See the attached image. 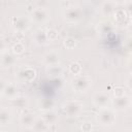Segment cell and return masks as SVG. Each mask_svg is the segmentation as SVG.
<instances>
[{
	"label": "cell",
	"instance_id": "5b68a950",
	"mask_svg": "<svg viewBox=\"0 0 132 132\" xmlns=\"http://www.w3.org/2000/svg\"><path fill=\"white\" fill-rule=\"evenodd\" d=\"M110 101V96L108 93L106 92H97L94 97H93V103L98 107V108H102V107H107L108 103Z\"/></svg>",
	"mask_w": 132,
	"mask_h": 132
},
{
	"label": "cell",
	"instance_id": "ba28073f",
	"mask_svg": "<svg viewBox=\"0 0 132 132\" xmlns=\"http://www.w3.org/2000/svg\"><path fill=\"white\" fill-rule=\"evenodd\" d=\"M112 105L114 107V109L117 110H125L127 109L130 105H131V99L125 95L123 96H119V97H116L112 101Z\"/></svg>",
	"mask_w": 132,
	"mask_h": 132
},
{
	"label": "cell",
	"instance_id": "8992f818",
	"mask_svg": "<svg viewBox=\"0 0 132 132\" xmlns=\"http://www.w3.org/2000/svg\"><path fill=\"white\" fill-rule=\"evenodd\" d=\"M1 93H2V95H3L4 97L13 100L14 98L18 97V88H16V86H15L13 82L7 81L6 84H4V85L2 86Z\"/></svg>",
	"mask_w": 132,
	"mask_h": 132
},
{
	"label": "cell",
	"instance_id": "7a4b0ae2",
	"mask_svg": "<svg viewBox=\"0 0 132 132\" xmlns=\"http://www.w3.org/2000/svg\"><path fill=\"white\" fill-rule=\"evenodd\" d=\"M36 76V71L34 68L29 67V66H24L21 67L16 72H15V77L16 79L22 82V84H28L31 82Z\"/></svg>",
	"mask_w": 132,
	"mask_h": 132
},
{
	"label": "cell",
	"instance_id": "e0dca14e",
	"mask_svg": "<svg viewBox=\"0 0 132 132\" xmlns=\"http://www.w3.org/2000/svg\"><path fill=\"white\" fill-rule=\"evenodd\" d=\"M32 129L36 131H46L50 129V125H47L43 119H36Z\"/></svg>",
	"mask_w": 132,
	"mask_h": 132
},
{
	"label": "cell",
	"instance_id": "52a82bcc",
	"mask_svg": "<svg viewBox=\"0 0 132 132\" xmlns=\"http://www.w3.org/2000/svg\"><path fill=\"white\" fill-rule=\"evenodd\" d=\"M36 121L35 114L30 110H25L20 116V123L25 128H32Z\"/></svg>",
	"mask_w": 132,
	"mask_h": 132
},
{
	"label": "cell",
	"instance_id": "44dd1931",
	"mask_svg": "<svg viewBox=\"0 0 132 132\" xmlns=\"http://www.w3.org/2000/svg\"><path fill=\"white\" fill-rule=\"evenodd\" d=\"M24 51H25V46L22 42H16L12 46V53L14 55H21V54H23Z\"/></svg>",
	"mask_w": 132,
	"mask_h": 132
},
{
	"label": "cell",
	"instance_id": "5bb4252c",
	"mask_svg": "<svg viewBox=\"0 0 132 132\" xmlns=\"http://www.w3.org/2000/svg\"><path fill=\"white\" fill-rule=\"evenodd\" d=\"M116 7H117L116 3H114L113 1H111V0H108V1H105V2L102 4V6H101V11H102V13H104V14H106V15H109V14L114 13V11L117 10Z\"/></svg>",
	"mask_w": 132,
	"mask_h": 132
},
{
	"label": "cell",
	"instance_id": "8fae6325",
	"mask_svg": "<svg viewBox=\"0 0 132 132\" xmlns=\"http://www.w3.org/2000/svg\"><path fill=\"white\" fill-rule=\"evenodd\" d=\"M12 26L19 32H24L29 28V21L25 16H15L12 19Z\"/></svg>",
	"mask_w": 132,
	"mask_h": 132
},
{
	"label": "cell",
	"instance_id": "f546056e",
	"mask_svg": "<svg viewBox=\"0 0 132 132\" xmlns=\"http://www.w3.org/2000/svg\"><path fill=\"white\" fill-rule=\"evenodd\" d=\"M127 47H128V50L132 51V39H129V40H128V42H127Z\"/></svg>",
	"mask_w": 132,
	"mask_h": 132
},
{
	"label": "cell",
	"instance_id": "d6986e66",
	"mask_svg": "<svg viewBox=\"0 0 132 132\" xmlns=\"http://www.w3.org/2000/svg\"><path fill=\"white\" fill-rule=\"evenodd\" d=\"M9 118H10V113H9L8 109L2 108L1 111H0V123H1V125H6L8 123Z\"/></svg>",
	"mask_w": 132,
	"mask_h": 132
},
{
	"label": "cell",
	"instance_id": "9c48e42d",
	"mask_svg": "<svg viewBox=\"0 0 132 132\" xmlns=\"http://www.w3.org/2000/svg\"><path fill=\"white\" fill-rule=\"evenodd\" d=\"M31 18L32 20L37 23V24H43L47 21L48 19V14L46 12L45 9L41 8V7H38V8H35L32 10L31 12Z\"/></svg>",
	"mask_w": 132,
	"mask_h": 132
},
{
	"label": "cell",
	"instance_id": "4fadbf2b",
	"mask_svg": "<svg viewBox=\"0 0 132 132\" xmlns=\"http://www.w3.org/2000/svg\"><path fill=\"white\" fill-rule=\"evenodd\" d=\"M15 57L13 54H10L8 52L6 53H3L2 56H1V64L4 68H7V67H10L12 66L14 63H15Z\"/></svg>",
	"mask_w": 132,
	"mask_h": 132
},
{
	"label": "cell",
	"instance_id": "3957f363",
	"mask_svg": "<svg viewBox=\"0 0 132 132\" xmlns=\"http://www.w3.org/2000/svg\"><path fill=\"white\" fill-rule=\"evenodd\" d=\"M92 84L91 78L85 74H77L72 79V87L76 92H86Z\"/></svg>",
	"mask_w": 132,
	"mask_h": 132
},
{
	"label": "cell",
	"instance_id": "7402d4cb",
	"mask_svg": "<svg viewBox=\"0 0 132 132\" xmlns=\"http://www.w3.org/2000/svg\"><path fill=\"white\" fill-rule=\"evenodd\" d=\"M114 15H116V21L117 22H123L126 19V12L123 9H119L114 11Z\"/></svg>",
	"mask_w": 132,
	"mask_h": 132
},
{
	"label": "cell",
	"instance_id": "484cf974",
	"mask_svg": "<svg viewBox=\"0 0 132 132\" xmlns=\"http://www.w3.org/2000/svg\"><path fill=\"white\" fill-rule=\"evenodd\" d=\"M46 34H47V37H48L50 41L55 40V39L58 37V32H57V31H55V30H53V29L47 30V31H46Z\"/></svg>",
	"mask_w": 132,
	"mask_h": 132
},
{
	"label": "cell",
	"instance_id": "1f68e13d",
	"mask_svg": "<svg viewBox=\"0 0 132 132\" xmlns=\"http://www.w3.org/2000/svg\"><path fill=\"white\" fill-rule=\"evenodd\" d=\"M128 28H129V31L132 33V19H131V22L129 23V26H128Z\"/></svg>",
	"mask_w": 132,
	"mask_h": 132
},
{
	"label": "cell",
	"instance_id": "277c9868",
	"mask_svg": "<svg viewBox=\"0 0 132 132\" xmlns=\"http://www.w3.org/2000/svg\"><path fill=\"white\" fill-rule=\"evenodd\" d=\"M81 109H82V105L76 100L67 101L63 107L64 112L68 117H77L81 112Z\"/></svg>",
	"mask_w": 132,
	"mask_h": 132
},
{
	"label": "cell",
	"instance_id": "6da1fadb",
	"mask_svg": "<svg viewBox=\"0 0 132 132\" xmlns=\"http://www.w3.org/2000/svg\"><path fill=\"white\" fill-rule=\"evenodd\" d=\"M97 121L103 126H111L116 122V114L112 109L108 107L99 108L97 112Z\"/></svg>",
	"mask_w": 132,
	"mask_h": 132
},
{
	"label": "cell",
	"instance_id": "4dcf8cb0",
	"mask_svg": "<svg viewBox=\"0 0 132 132\" xmlns=\"http://www.w3.org/2000/svg\"><path fill=\"white\" fill-rule=\"evenodd\" d=\"M128 68H129V70H130V72L132 73V59L129 61V63H128Z\"/></svg>",
	"mask_w": 132,
	"mask_h": 132
},
{
	"label": "cell",
	"instance_id": "ffe728a7",
	"mask_svg": "<svg viewBox=\"0 0 132 132\" xmlns=\"http://www.w3.org/2000/svg\"><path fill=\"white\" fill-rule=\"evenodd\" d=\"M61 72H62V68L59 66V64L53 65V66H48V68H47V73L50 75L56 76V75H59Z\"/></svg>",
	"mask_w": 132,
	"mask_h": 132
},
{
	"label": "cell",
	"instance_id": "ac0fdd59",
	"mask_svg": "<svg viewBox=\"0 0 132 132\" xmlns=\"http://www.w3.org/2000/svg\"><path fill=\"white\" fill-rule=\"evenodd\" d=\"M54 105H55V102H54L52 99H47V98H45V99H41L40 102H39V108L42 109L43 111L53 109Z\"/></svg>",
	"mask_w": 132,
	"mask_h": 132
},
{
	"label": "cell",
	"instance_id": "83f0119b",
	"mask_svg": "<svg viewBox=\"0 0 132 132\" xmlns=\"http://www.w3.org/2000/svg\"><path fill=\"white\" fill-rule=\"evenodd\" d=\"M126 11L131 15V18H132V0H130V1H128L127 3H126Z\"/></svg>",
	"mask_w": 132,
	"mask_h": 132
},
{
	"label": "cell",
	"instance_id": "9a60e30c",
	"mask_svg": "<svg viewBox=\"0 0 132 132\" xmlns=\"http://www.w3.org/2000/svg\"><path fill=\"white\" fill-rule=\"evenodd\" d=\"M34 41L37 44H46L47 41H50V39L47 37V34H46V31L38 30L37 32H35V34H34Z\"/></svg>",
	"mask_w": 132,
	"mask_h": 132
},
{
	"label": "cell",
	"instance_id": "f1b7e54d",
	"mask_svg": "<svg viewBox=\"0 0 132 132\" xmlns=\"http://www.w3.org/2000/svg\"><path fill=\"white\" fill-rule=\"evenodd\" d=\"M126 85H127V87H128L129 89L132 90V74L127 78V80H126Z\"/></svg>",
	"mask_w": 132,
	"mask_h": 132
},
{
	"label": "cell",
	"instance_id": "7c38bea8",
	"mask_svg": "<svg viewBox=\"0 0 132 132\" xmlns=\"http://www.w3.org/2000/svg\"><path fill=\"white\" fill-rule=\"evenodd\" d=\"M59 60H60L59 55L56 52H50L43 56V62L47 66H53V65L59 64Z\"/></svg>",
	"mask_w": 132,
	"mask_h": 132
},
{
	"label": "cell",
	"instance_id": "d6a6232c",
	"mask_svg": "<svg viewBox=\"0 0 132 132\" xmlns=\"http://www.w3.org/2000/svg\"><path fill=\"white\" fill-rule=\"evenodd\" d=\"M131 106H132V100H131Z\"/></svg>",
	"mask_w": 132,
	"mask_h": 132
},
{
	"label": "cell",
	"instance_id": "4316f807",
	"mask_svg": "<svg viewBox=\"0 0 132 132\" xmlns=\"http://www.w3.org/2000/svg\"><path fill=\"white\" fill-rule=\"evenodd\" d=\"M114 95H116V97L123 96V95H125V90H124L122 87H118V88H116V90H114Z\"/></svg>",
	"mask_w": 132,
	"mask_h": 132
},
{
	"label": "cell",
	"instance_id": "d4e9b609",
	"mask_svg": "<svg viewBox=\"0 0 132 132\" xmlns=\"http://www.w3.org/2000/svg\"><path fill=\"white\" fill-rule=\"evenodd\" d=\"M98 30H100V32L102 34L108 33L111 30V26H110V24H107V23H101L98 27Z\"/></svg>",
	"mask_w": 132,
	"mask_h": 132
},
{
	"label": "cell",
	"instance_id": "2e32d148",
	"mask_svg": "<svg viewBox=\"0 0 132 132\" xmlns=\"http://www.w3.org/2000/svg\"><path fill=\"white\" fill-rule=\"evenodd\" d=\"M42 119L45 121V123L47 125H55V123L57 122V114L51 109V110H46V111H43V116H42Z\"/></svg>",
	"mask_w": 132,
	"mask_h": 132
},
{
	"label": "cell",
	"instance_id": "cb8c5ba5",
	"mask_svg": "<svg viewBox=\"0 0 132 132\" xmlns=\"http://www.w3.org/2000/svg\"><path fill=\"white\" fill-rule=\"evenodd\" d=\"M75 44H76V41H75V39L72 38V37H67V38H65V40H64V45H65L67 48H69V50L73 48V47L75 46Z\"/></svg>",
	"mask_w": 132,
	"mask_h": 132
},
{
	"label": "cell",
	"instance_id": "30bf717a",
	"mask_svg": "<svg viewBox=\"0 0 132 132\" xmlns=\"http://www.w3.org/2000/svg\"><path fill=\"white\" fill-rule=\"evenodd\" d=\"M64 18L68 23H75L80 18V10L77 7H69L64 12Z\"/></svg>",
	"mask_w": 132,
	"mask_h": 132
},
{
	"label": "cell",
	"instance_id": "603a6c76",
	"mask_svg": "<svg viewBox=\"0 0 132 132\" xmlns=\"http://www.w3.org/2000/svg\"><path fill=\"white\" fill-rule=\"evenodd\" d=\"M70 69V72L74 75H77V74H80V71H81V67L78 63H72L69 67Z\"/></svg>",
	"mask_w": 132,
	"mask_h": 132
}]
</instances>
